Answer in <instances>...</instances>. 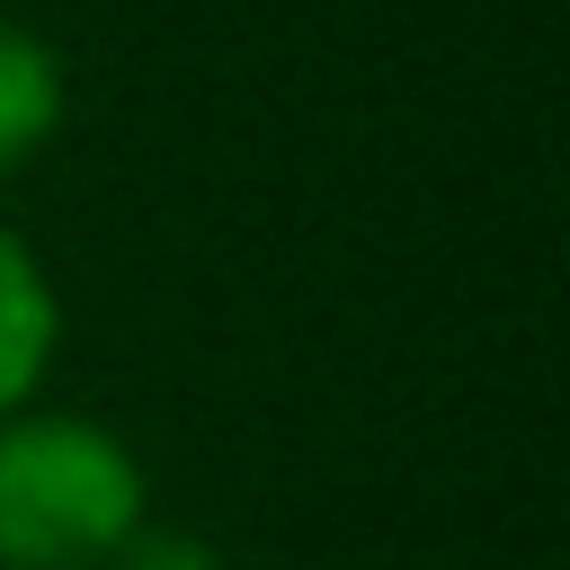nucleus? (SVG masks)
Instances as JSON below:
<instances>
[{
	"label": "nucleus",
	"instance_id": "f257e3e1",
	"mask_svg": "<svg viewBox=\"0 0 570 570\" xmlns=\"http://www.w3.org/2000/svg\"><path fill=\"white\" fill-rule=\"evenodd\" d=\"M151 517L142 454L80 410L0 419V570H107Z\"/></svg>",
	"mask_w": 570,
	"mask_h": 570
},
{
	"label": "nucleus",
	"instance_id": "f03ea898",
	"mask_svg": "<svg viewBox=\"0 0 570 570\" xmlns=\"http://www.w3.org/2000/svg\"><path fill=\"white\" fill-rule=\"evenodd\" d=\"M53 347H62V294H53L45 258L0 223V419L36 410V392L53 374Z\"/></svg>",
	"mask_w": 570,
	"mask_h": 570
},
{
	"label": "nucleus",
	"instance_id": "7ed1b4c3",
	"mask_svg": "<svg viewBox=\"0 0 570 570\" xmlns=\"http://www.w3.org/2000/svg\"><path fill=\"white\" fill-rule=\"evenodd\" d=\"M62 107H71V80H62V53L0 9V178L27 169L53 134H62Z\"/></svg>",
	"mask_w": 570,
	"mask_h": 570
},
{
	"label": "nucleus",
	"instance_id": "20e7f679",
	"mask_svg": "<svg viewBox=\"0 0 570 570\" xmlns=\"http://www.w3.org/2000/svg\"><path fill=\"white\" fill-rule=\"evenodd\" d=\"M107 570H232L196 525H160V517H142L116 552H107Z\"/></svg>",
	"mask_w": 570,
	"mask_h": 570
}]
</instances>
